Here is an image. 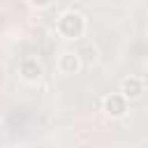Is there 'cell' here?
I'll return each instance as SVG.
<instances>
[{"instance_id": "1", "label": "cell", "mask_w": 148, "mask_h": 148, "mask_svg": "<svg viewBox=\"0 0 148 148\" xmlns=\"http://www.w3.org/2000/svg\"><path fill=\"white\" fill-rule=\"evenodd\" d=\"M58 32L65 39H79L86 32V18H83V14H79L74 9L62 12L60 18H58Z\"/></svg>"}, {"instance_id": "5", "label": "cell", "mask_w": 148, "mask_h": 148, "mask_svg": "<svg viewBox=\"0 0 148 148\" xmlns=\"http://www.w3.org/2000/svg\"><path fill=\"white\" fill-rule=\"evenodd\" d=\"M79 69H81V58L76 56V53H72V51H65V53H60V58H58V72L60 74H79Z\"/></svg>"}, {"instance_id": "3", "label": "cell", "mask_w": 148, "mask_h": 148, "mask_svg": "<svg viewBox=\"0 0 148 148\" xmlns=\"http://www.w3.org/2000/svg\"><path fill=\"white\" fill-rule=\"evenodd\" d=\"M42 74H44V69H42V62H39L37 58H23V60L18 62V76H21L25 83L39 81Z\"/></svg>"}, {"instance_id": "2", "label": "cell", "mask_w": 148, "mask_h": 148, "mask_svg": "<svg viewBox=\"0 0 148 148\" xmlns=\"http://www.w3.org/2000/svg\"><path fill=\"white\" fill-rule=\"evenodd\" d=\"M102 111L109 118H123L127 113V99L120 92H111V95H106L102 99Z\"/></svg>"}, {"instance_id": "4", "label": "cell", "mask_w": 148, "mask_h": 148, "mask_svg": "<svg viewBox=\"0 0 148 148\" xmlns=\"http://www.w3.org/2000/svg\"><path fill=\"white\" fill-rule=\"evenodd\" d=\"M146 92V81L141 76H125L120 81V95L125 99H139Z\"/></svg>"}]
</instances>
